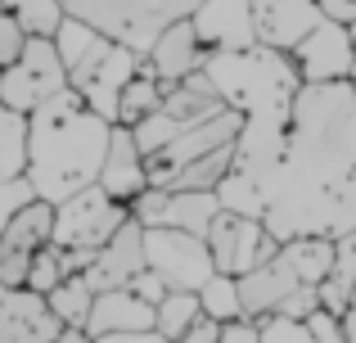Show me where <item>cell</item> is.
<instances>
[{"label": "cell", "mask_w": 356, "mask_h": 343, "mask_svg": "<svg viewBox=\"0 0 356 343\" xmlns=\"http://www.w3.org/2000/svg\"><path fill=\"white\" fill-rule=\"evenodd\" d=\"M261 221L284 244L293 235L356 230V86L302 81L289 113L284 154L257 181Z\"/></svg>", "instance_id": "obj_1"}, {"label": "cell", "mask_w": 356, "mask_h": 343, "mask_svg": "<svg viewBox=\"0 0 356 343\" xmlns=\"http://www.w3.org/2000/svg\"><path fill=\"white\" fill-rule=\"evenodd\" d=\"M113 122L86 104L72 86L27 113V181L36 199L63 203L68 194L99 181Z\"/></svg>", "instance_id": "obj_2"}, {"label": "cell", "mask_w": 356, "mask_h": 343, "mask_svg": "<svg viewBox=\"0 0 356 343\" xmlns=\"http://www.w3.org/2000/svg\"><path fill=\"white\" fill-rule=\"evenodd\" d=\"M199 5L203 0H63L72 18H86L90 27H99L104 36L140 54L158 41L163 27H172L176 18H190Z\"/></svg>", "instance_id": "obj_3"}, {"label": "cell", "mask_w": 356, "mask_h": 343, "mask_svg": "<svg viewBox=\"0 0 356 343\" xmlns=\"http://www.w3.org/2000/svg\"><path fill=\"white\" fill-rule=\"evenodd\" d=\"M131 217V203H118L104 185H86V190L68 194L63 203H54V230L50 244L68 248V253H99L108 239L118 235V226Z\"/></svg>", "instance_id": "obj_4"}, {"label": "cell", "mask_w": 356, "mask_h": 343, "mask_svg": "<svg viewBox=\"0 0 356 343\" xmlns=\"http://www.w3.org/2000/svg\"><path fill=\"white\" fill-rule=\"evenodd\" d=\"M63 86H68V68H63L59 50H54V36H27L18 59L0 68V104L18 109V113L41 109Z\"/></svg>", "instance_id": "obj_5"}, {"label": "cell", "mask_w": 356, "mask_h": 343, "mask_svg": "<svg viewBox=\"0 0 356 343\" xmlns=\"http://www.w3.org/2000/svg\"><path fill=\"white\" fill-rule=\"evenodd\" d=\"M140 63H145L140 50L113 41V36H99L95 50H90L77 68H68V86L77 90L95 113H104L108 122H118V95H122V86L140 72Z\"/></svg>", "instance_id": "obj_6"}, {"label": "cell", "mask_w": 356, "mask_h": 343, "mask_svg": "<svg viewBox=\"0 0 356 343\" xmlns=\"http://www.w3.org/2000/svg\"><path fill=\"white\" fill-rule=\"evenodd\" d=\"M145 262H149V271L163 276L167 289H194V294L217 271V262L208 253V239L190 235V230H176V226H145Z\"/></svg>", "instance_id": "obj_7"}, {"label": "cell", "mask_w": 356, "mask_h": 343, "mask_svg": "<svg viewBox=\"0 0 356 343\" xmlns=\"http://www.w3.org/2000/svg\"><path fill=\"white\" fill-rule=\"evenodd\" d=\"M208 253L217 262V271L226 276H243L252 266L270 262L280 253V239L266 230L261 217H243V212H226L221 208L208 226Z\"/></svg>", "instance_id": "obj_8"}, {"label": "cell", "mask_w": 356, "mask_h": 343, "mask_svg": "<svg viewBox=\"0 0 356 343\" xmlns=\"http://www.w3.org/2000/svg\"><path fill=\"white\" fill-rule=\"evenodd\" d=\"M243 131V113L239 109H217L212 118H203V122L185 127L176 141H167L158 154H149V185H167L172 181L176 168H185V163L203 159V154L221 150V145H235V136Z\"/></svg>", "instance_id": "obj_9"}, {"label": "cell", "mask_w": 356, "mask_h": 343, "mask_svg": "<svg viewBox=\"0 0 356 343\" xmlns=\"http://www.w3.org/2000/svg\"><path fill=\"white\" fill-rule=\"evenodd\" d=\"M50 230H54V203L45 199H32L27 208H18V217L5 226V235H0V280L9 289L27 285V266L50 244Z\"/></svg>", "instance_id": "obj_10"}, {"label": "cell", "mask_w": 356, "mask_h": 343, "mask_svg": "<svg viewBox=\"0 0 356 343\" xmlns=\"http://www.w3.org/2000/svg\"><path fill=\"white\" fill-rule=\"evenodd\" d=\"M289 54H293L302 81H352L356 77V45H352L348 23H339V18H325Z\"/></svg>", "instance_id": "obj_11"}, {"label": "cell", "mask_w": 356, "mask_h": 343, "mask_svg": "<svg viewBox=\"0 0 356 343\" xmlns=\"http://www.w3.org/2000/svg\"><path fill=\"white\" fill-rule=\"evenodd\" d=\"M325 23L321 0H252V27H257V45L270 50H293L302 36H312Z\"/></svg>", "instance_id": "obj_12"}, {"label": "cell", "mask_w": 356, "mask_h": 343, "mask_svg": "<svg viewBox=\"0 0 356 343\" xmlns=\"http://www.w3.org/2000/svg\"><path fill=\"white\" fill-rule=\"evenodd\" d=\"M145 266H149L145 262V226H140L136 217H127L118 226V235L108 239L95 257H90V266L81 276L90 280V289H95V294H104V289H127Z\"/></svg>", "instance_id": "obj_13"}, {"label": "cell", "mask_w": 356, "mask_h": 343, "mask_svg": "<svg viewBox=\"0 0 356 343\" xmlns=\"http://www.w3.org/2000/svg\"><path fill=\"white\" fill-rule=\"evenodd\" d=\"M63 330L68 326L54 317L50 298L27 289V285L9 289L0 303V343H54Z\"/></svg>", "instance_id": "obj_14"}, {"label": "cell", "mask_w": 356, "mask_h": 343, "mask_svg": "<svg viewBox=\"0 0 356 343\" xmlns=\"http://www.w3.org/2000/svg\"><path fill=\"white\" fill-rule=\"evenodd\" d=\"M203 59H208V45H203L194 18H176V23L163 27V32H158V41L145 50V68L154 72L163 86H176L181 77L199 72Z\"/></svg>", "instance_id": "obj_15"}, {"label": "cell", "mask_w": 356, "mask_h": 343, "mask_svg": "<svg viewBox=\"0 0 356 343\" xmlns=\"http://www.w3.org/2000/svg\"><path fill=\"white\" fill-rule=\"evenodd\" d=\"M190 18L208 50H248V45H257L252 0H203Z\"/></svg>", "instance_id": "obj_16"}, {"label": "cell", "mask_w": 356, "mask_h": 343, "mask_svg": "<svg viewBox=\"0 0 356 343\" xmlns=\"http://www.w3.org/2000/svg\"><path fill=\"white\" fill-rule=\"evenodd\" d=\"M99 185H104L118 203H131L149 185V159L136 145V131L122 127V122H113V136H108V154H104V168H99Z\"/></svg>", "instance_id": "obj_17"}, {"label": "cell", "mask_w": 356, "mask_h": 343, "mask_svg": "<svg viewBox=\"0 0 356 343\" xmlns=\"http://www.w3.org/2000/svg\"><path fill=\"white\" fill-rule=\"evenodd\" d=\"M298 271L284 262V257H270V262H261V266H252V271H243L239 276V298H243V317H252V321H261V317H270V312L280 308V303L289 298V294L298 289Z\"/></svg>", "instance_id": "obj_18"}, {"label": "cell", "mask_w": 356, "mask_h": 343, "mask_svg": "<svg viewBox=\"0 0 356 343\" xmlns=\"http://www.w3.org/2000/svg\"><path fill=\"white\" fill-rule=\"evenodd\" d=\"M127 330H154V303H145L136 289H104L95 294V308L86 317V335H127Z\"/></svg>", "instance_id": "obj_19"}, {"label": "cell", "mask_w": 356, "mask_h": 343, "mask_svg": "<svg viewBox=\"0 0 356 343\" xmlns=\"http://www.w3.org/2000/svg\"><path fill=\"white\" fill-rule=\"evenodd\" d=\"M163 109L181 127H194V122H203V118H212L217 109H226V99H221L217 81L208 77V68H199V72H190V77H181L176 86H167Z\"/></svg>", "instance_id": "obj_20"}, {"label": "cell", "mask_w": 356, "mask_h": 343, "mask_svg": "<svg viewBox=\"0 0 356 343\" xmlns=\"http://www.w3.org/2000/svg\"><path fill=\"white\" fill-rule=\"evenodd\" d=\"M280 257L298 271L302 285H316L321 289L334 271V239L330 235H293L280 244Z\"/></svg>", "instance_id": "obj_21"}, {"label": "cell", "mask_w": 356, "mask_h": 343, "mask_svg": "<svg viewBox=\"0 0 356 343\" xmlns=\"http://www.w3.org/2000/svg\"><path fill=\"white\" fill-rule=\"evenodd\" d=\"M217 212H221L217 190H172L167 212H163V226H176V230H190V235L208 239V226H212Z\"/></svg>", "instance_id": "obj_22"}, {"label": "cell", "mask_w": 356, "mask_h": 343, "mask_svg": "<svg viewBox=\"0 0 356 343\" xmlns=\"http://www.w3.org/2000/svg\"><path fill=\"white\" fill-rule=\"evenodd\" d=\"M230 168H235V145H221V150H212V154H203V159L176 168L172 181H167V190H217Z\"/></svg>", "instance_id": "obj_23"}, {"label": "cell", "mask_w": 356, "mask_h": 343, "mask_svg": "<svg viewBox=\"0 0 356 343\" xmlns=\"http://www.w3.org/2000/svg\"><path fill=\"white\" fill-rule=\"evenodd\" d=\"M163 95H167V86L145 68V63H140V72L122 86V95H118V122L136 127L140 118H149L154 109H163Z\"/></svg>", "instance_id": "obj_24"}, {"label": "cell", "mask_w": 356, "mask_h": 343, "mask_svg": "<svg viewBox=\"0 0 356 343\" xmlns=\"http://www.w3.org/2000/svg\"><path fill=\"white\" fill-rule=\"evenodd\" d=\"M45 298H50L54 317H59L68 330H86V317H90V308H95V289H90V280L81 271L77 276H63Z\"/></svg>", "instance_id": "obj_25"}, {"label": "cell", "mask_w": 356, "mask_h": 343, "mask_svg": "<svg viewBox=\"0 0 356 343\" xmlns=\"http://www.w3.org/2000/svg\"><path fill=\"white\" fill-rule=\"evenodd\" d=\"M199 317H203V303H199V294H194V289H167L163 298H158V308H154V330H158V335H167L172 343H181V335Z\"/></svg>", "instance_id": "obj_26"}, {"label": "cell", "mask_w": 356, "mask_h": 343, "mask_svg": "<svg viewBox=\"0 0 356 343\" xmlns=\"http://www.w3.org/2000/svg\"><path fill=\"white\" fill-rule=\"evenodd\" d=\"M27 172V113L0 104V181Z\"/></svg>", "instance_id": "obj_27"}, {"label": "cell", "mask_w": 356, "mask_h": 343, "mask_svg": "<svg viewBox=\"0 0 356 343\" xmlns=\"http://www.w3.org/2000/svg\"><path fill=\"white\" fill-rule=\"evenodd\" d=\"M5 9L14 14V23L23 27L27 36H54L59 23L68 18L63 0H5Z\"/></svg>", "instance_id": "obj_28"}, {"label": "cell", "mask_w": 356, "mask_h": 343, "mask_svg": "<svg viewBox=\"0 0 356 343\" xmlns=\"http://www.w3.org/2000/svg\"><path fill=\"white\" fill-rule=\"evenodd\" d=\"M199 303L208 317H217L221 326L226 321H239L243 317V298H239V276H226V271H212L208 285L199 289Z\"/></svg>", "instance_id": "obj_29"}, {"label": "cell", "mask_w": 356, "mask_h": 343, "mask_svg": "<svg viewBox=\"0 0 356 343\" xmlns=\"http://www.w3.org/2000/svg\"><path fill=\"white\" fill-rule=\"evenodd\" d=\"M68 276V266H63V248L59 244H45L41 253L32 257V266H27V289H36V294H50L54 285Z\"/></svg>", "instance_id": "obj_30"}, {"label": "cell", "mask_w": 356, "mask_h": 343, "mask_svg": "<svg viewBox=\"0 0 356 343\" xmlns=\"http://www.w3.org/2000/svg\"><path fill=\"white\" fill-rule=\"evenodd\" d=\"M257 326H261V343H316V339H312V330H307V321L280 317V312L261 317Z\"/></svg>", "instance_id": "obj_31"}, {"label": "cell", "mask_w": 356, "mask_h": 343, "mask_svg": "<svg viewBox=\"0 0 356 343\" xmlns=\"http://www.w3.org/2000/svg\"><path fill=\"white\" fill-rule=\"evenodd\" d=\"M32 199H36V190H32L27 176H9V181H0V235H5V226L18 217V208H27Z\"/></svg>", "instance_id": "obj_32"}, {"label": "cell", "mask_w": 356, "mask_h": 343, "mask_svg": "<svg viewBox=\"0 0 356 343\" xmlns=\"http://www.w3.org/2000/svg\"><path fill=\"white\" fill-rule=\"evenodd\" d=\"M167 199H172V190H167V185H145V190L131 199V217H136L140 226H163Z\"/></svg>", "instance_id": "obj_33"}, {"label": "cell", "mask_w": 356, "mask_h": 343, "mask_svg": "<svg viewBox=\"0 0 356 343\" xmlns=\"http://www.w3.org/2000/svg\"><path fill=\"white\" fill-rule=\"evenodd\" d=\"M23 45H27V32L14 23V14H9L5 0H0V68H5V63H14Z\"/></svg>", "instance_id": "obj_34"}, {"label": "cell", "mask_w": 356, "mask_h": 343, "mask_svg": "<svg viewBox=\"0 0 356 343\" xmlns=\"http://www.w3.org/2000/svg\"><path fill=\"white\" fill-rule=\"evenodd\" d=\"M316 308H321V289H316V285H298L275 312H280V317H293V321H307Z\"/></svg>", "instance_id": "obj_35"}, {"label": "cell", "mask_w": 356, "mask_h": 343, "mask_svg": "<svg viewBox=\"0 0 356 343\" xmlns=\"http://www.w3.org/2000/svg\"><path fill=\"white\" fill-rule=\"evenodd\" d=\"M307 330H312L316 343H348V330H343V317H334V312L316 308L312 317H307Z\"/></svg>", "instance_id": "obj_36"}, {"label": "cell", "mask_w": 356, "mask_h": 343, "mask_svg": "<svg viewBox=\"0 0 356 343\" xmlns=\"http://www.w3.org/2000/svg\"><path fill=\"white\" fill-rule=\"evenodd\" d=\"M217 343H261V326L252 317H239V321H226L221 326V339Z\"/></svg>", "instance_id": "obj_37"}, {"label": "cell", "mask_w": 356, "mask_h": 343, "mask_svg": "<svg viewBox=\"0 0 356 343\" xmlns=\"http://www.w3.org/2000/svg\"><path fill=\"white\" fill-rule=\"evenodd\" d=\"M127 289H136V294H140L145 303H154V308H158V298L167 294V285H163V276H158V271H149V266H145V271H140L136 280L127 285Z\"/></svg>", "instance_id": "obj_38"}, {"label": "cell", "mask_w": 356, "mask_h": 343, "mask_svg": "<svg viewBox=\"0 0 356 343\" xmlns=\"http://www.w3.org/2000/svg\"><path fill=\"white\" fill-rule=\"evenodd\" d=\"M217 339H221V321L208 317V312H203V317L181 335V343H217Z\"/></svg>", "instance_id": "obj_39"}, {"label": "cell", "mask_w": 356, "mask_h": 343, "mask_svg": "<svg viewBox=\"0 0 356 343\" xmlns=\"http://www.w3.org/2000/svg\"><path fill=\"white\" fill-rule=\"evenodd\" d=\"M95 343H172V339L158 330H127V335H99Z\"/></svg>", "instance_id": "obj_40"}, {"label": "cell", "mask_w": 356, "mask_h": 343, "mask_svg": "<svg viewBox=\"0 0 356 343\" xmlns=\"http://www.w3.org/2000/svg\"><path fill=\"white\" fill-rule=\"evenodd\" d=\"M325 18H339V23H356V0H321Z\"/></svg>", "instance_id": "obj_41"}, {"label": "cell", "mask_w": 356, "mask_h": 343, "mask_svg": "<svg viewBox=\"0 0 356 343\" xmlns=\"http://www.w3.org/2000/svg\"><path fill=\"white\" fill-rule=\"evenodd\" d=\"M343 330H348V343H356V289H352L348 312H343Z\"/></svg>", "instance_id": "obj_42"}, {"label": "cell", "mask_w": 356, "mask_h": 343, "mask_svg": "<svg viewBox=\"0 0 356 343\" xmlns=\"http://www.w3.org/2000/svg\"><path fill=\"white\" fill-rule=\"evenodd\" d=\"M54 343H95V339H90L86 330H63V335L54 339Z\"/></svg>", "instance_id": "obj_43"}, {"label": "cell", "mask_w": 356, "mask_h": 343, "mask_svg": "<svg viewBox=\"0 0 356 343\" xmlns=\"http://www.w3.org/2000/svg\"><path fill=\"white\" fill-rule=\"evenodd\" d=\"M5 294H9V285H5V280H0V303H5Z\"/></svg>", "instance_id": "obj_44"}, {"label": "cell", "mask_w": 356, "mask_h": 343, "mask_svg": "<svg viewBox=\"0 0 356 343\" xmlns=\"http://www.w3.org/2000/svg\"><path fill=\"white\" fill-rule=\"evenodd\" d=\"M348 32H352V45H356V23H348Z\"/></svg>", "instance_id": "obj_45"}, {"label": "cell", "mask_w": 356, "mask_h": 343, "mask_svg": "<svg viewBox=\"0 0 356 343\" xmlns=\"http://www.w3.org/2000/svg\"><path fill=\"white\" fill-rule=\"evenodd\" d=\"M352 86H356V77H352Z\"/></svg>", "instance_id": "obj_46"}]
</instances>
